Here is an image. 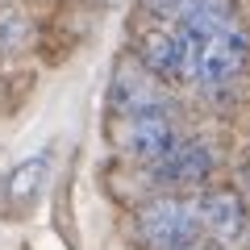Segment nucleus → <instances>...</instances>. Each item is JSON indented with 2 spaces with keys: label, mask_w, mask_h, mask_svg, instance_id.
I'll use <instances>...</instances> for the list:
<instances>
[{
  "label": "nucleus",
  "mask_w": 250,
  "mask_h": 250,
  "mask_svg": "<svg viewBox=\"0 0 250 250\" xmlns=\"http://www.w3.org/2000/svg\"><path fill=\"white\" fill-rule=\"evenodd\" d=\"M250 62L246 29H184V80L200 88H221L238 80Z\"/></svg>",
  "instance_id": "1"
},
{
  "label": "nucleus",
  "mask_w": 250,
  "mask_h": 250,
  "mask_svg": "<svg viewBox=\"0 0 250 250\" xmlns=\"http://www.w3.org/2000/svg\"><path fill=\"white\" fill-rule=\"evenodd\" d=\"M138 233L150 250H188L200 242V217L196 200L179 196H154L138 208Z\"/></svg>",
  "instance_id": "2"
},
{
  "label": "nucleus",
  "mask_w": 250,
  "mask_h": 250,
  "mask_svg": "<svg viewBox=\"0 0 250 250\" xmlns=\"http://www.w3.org/2000/svg\"><path fill=\"white\" fill-rule=\"evenodd\" d=\"M163 25L175 29H238V4L233 0H142Z\"/></svg>",
  "instance_id": "3"
},
{
  "label": "nucleus",
  "mask_w": 250,
  "mask_h": 250,
  "mask_svg": "<svg viewBox=\"0 0 250 250\" xmlns=\"http://www.w3.org/2000/svg\"><path fill=\"white\" fill-rule=\"evenodd\" d=\"M213 175V150L196 138H179L163 159L150 163V179L163 188H200Z\"/></svg>",
  "instance_id": "4"
},
{
  "label": "nucleus",
  "mask_w": 250,
  "mask_h": 250,
  "mask_svg": "<svg viewBox=\"0 0 250 250\" xmlns=\"http://www.w3.org/2000/svg\"><path fill=\"white\" fill-rule=\"evenodd\" d=\"M117 142H121V150H129L134 159H142L150 167L154 159H163L179 142V129L171 121V113H142V117L117 121Z\"/></svg>",
  "instance_id": "5"
},
{
  "label": "nucleus",
  "mask_w": 250,
  "mask_h": 250,
  "mask_svg": "<svg viewBox=\"0 0 250 250\" xmlns=\"http://www.w3.org/2000/svg\"><path fill=\"white\" fill-rule=\"evenodd\" d=\"M196 217H200V238H208L213 246L238 242L246 233V200L233 188H213L196 200Z\"/></svg>",
  "instance_id": "6"
},
{
  "label": "nucleus",
  "mask_w": 250,
  "mask_h": 250,
  "mask_svg": "<svg viewBox=\"0 0 250 250\" xmlns=\"http://www.w3.org/2000/svg\"><path fill=\"white\" fill-rule=\"evenodd\" d=\"M108 100H113L117 121H125V117H142V113H167V96H163L159 80H154L146 67H121V71L113 75V92H108Z\"/></svg>",
  "instance_id": "7"
},
{
  "label": "nucleus",
  "mask_w": 250,
  "mask_h": 250,
  "mask_svg": "<svg viewBox=\"0 0 250 250\" xmlns=\"http://www.w3.org/2000/svg\"><path fill=\"white\" fill-rule=\"evenodd\" d=\"M138 62L154 80H184V29L150 25L138 34Z\"/></svg>",
  "instance_id": "8"
},
{
  "label": "nucleus",
  "mask_w": 250,
  "mask_h": 250,
  "mask_svg": "<svg viewBox=\"0 0 250 250\" xmlns=\"http://www.w3.org/2000/svg\"><path fill=\"white\" fill-rule=\"evenodd\" d=\"M42 184H46V154H34V159L17 163L9 175L0 179V200L13 205V213H21V208H29L38 200Z\"/></svg>",
  "instance_id": "9"
},
{
  "label": "nucleus",
  "mask_w": 250,
  "mask_h": 250,
  "mask_svg": "<svg viewBox=\"0 0 250 250\" xmlns=\"http://www.w3.org/2000/svg\"><path fill=\"white\" fill-rule=\"evenodd\" d=\"M188 250H213V246H208V242L200 238V242H192V246H188Z\"/></svg>",
  "instance_id": "10"
}]
</instances>
